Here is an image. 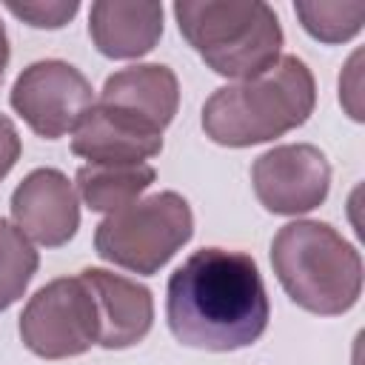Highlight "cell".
I'll use <instances>...</instances> for the list:
<instances>
[{
	"label": "cell",
	"instance_id": "cell-4",
	"mask_svg": "<svg viewBox=\"0 0 365 365\" xmlns=\"http://www.w3.org/2000/svg\"><path fill=\"white\" fill-rule=\"evenodd\" d=\"M174 20L202 63L231 80L268 71L282 54V26L262 0H177Z\"/></svg>",
	"mask_w": 365,
	"mask_h": 365
},
{
	"label": "cell",
	"instance_id": "cell-15",
	"mask_svg": "<svg viewBox=\"0 0 365 365\" xmlns=\"http://www.w3.org/2000/svg\"><path fill=\"white\" fill-rule=\"evenodd\" d=\"M294 14L299 17V26L325 46H339L354 40L362 31L365 23V3H322V0H297Z\"/></svg>",
	"mask_w": 365,
	"mask_h": 365
},
{
	"label": "cell",
	"instance_id": "cell-17",
	"mask_svg": "<svg viewBox=\"0 0 365 365\" xmlns=\"http://www.w3.org/2000/svg\"><path fill=\"white\" fill-rule=\"evenodd\" d=\"M6 9L17 20L34 29H63L66 23L74 20V14L80 11V3L77 0H26V3L9 0Z\"/></svg>",
	"mask_w": 365,
	"mask_h": 365
},
{
	"label": "cell",
	"instance_id": "cell-8",
	"mask_svg": "<svg viewBox=\"0 0 365 365\" xmlns=\"http://www.w3.org/2000/svg\"><path fill=\"white\" fill-rule=\"evenodd\" d=\"M251 185L265 211L282 217L308 214L331 191V163L311 143L274 145L254 160Z\"/></svg>",
	"mask_w": 365,
	"mask_h": 365
},
{
	"label": "cell",
	"instance_id": "cell-18",
	"mask_svg": "<svg viewBox=\"0 0 365 365\" xmlns=\"http://www.w3.org/2000/svg\"><path fill=\"white\" fill-rule=\"evenodd\" d=\"M20 151H23V143H20L14 123L6 114H0V180H6L9 171L17 165Z\"/></svg>",
	"mask_w": 365,
	"mask_h": 365
},
{
	"label": "cell",
	"instance_id": "cell-13",
	"mask_svg": "<svg viewBox=\"0 0 365 365\" xmlns=\"http://www.w3.org/2000/svg\"><path fill=\"white\" fill-rule=\"evenodd\" d=\"M71 151L88 163H143L163 151V134L94 103L74 128Z\"/></svg>",
	"mask_w": 365,
	"mask_h": 365
},
{
	"label": "cell",
	"instance_id": "cell-10",
	"mask_svg": "<svg viewBox=\"0 0 365 365\" xmlns=\"http://www.w3.org/2000/svg\"><path fill=\"white\" fill-rule=\"evenodd\" d=\"M97 103L163 134L180 108V83L163 63L128 66L106 77Z\"/></svg>",
	"mask_w": 365,
	"mask_h": 365
},
{
	"label": "cell",
	"instance_id": "cell-5",
	"mask_svg": "<svg viewBox=\"0 0 365 365\" xmlns=\"http://www.w3.org/2000/svg\"><path fill=\"white\" fill-rule=\"evenodd\" d=\"M194 237V214L182 194L160 191L108 214L94 231L100 259L131 274H157Z\"/></svg>",
	"mask_w": 365,
	"mask_h": 365
},
{
	"label": "cell",
	"instance_id": "cell-6",
	"mask_svg": "<svg viewBox=\"0 0 365 365\" xmlns=\"http://www.w3.org/2000/svg\"><path fill=\"white\" fill-rule=\"evenodd\" d=\"M23 345L43 359H68L86 354L100 339L97 302L86 279L57 277L37 288L20 314Z\"/></svg>",
	"mask_w": 365,
	"mask_h": 365
},
{
	"label": "cell",
	"instance_id": "cell-1",
	"mask_svg": "<svg viewBox=\"0 0 365 365\" xmlns=\"http://www.w3.org/2000/svg\"><path fill=\"white\" fill-rule=\"evenodd\" d=\"M165 319L185 348L222 354L254 345L271 319L254 257L217 245L194 251L168 277Z\"/></svg>",
	"mask_w": 365,
	"mask_h": 365
},
{
	"label": "cell",
	"instance_id": "cell-9",
	"mask_svg": "<svg viewBox=\"0 0 365 365\" xmlns=\"http://www.w3.org/2000/svg\"><path fill=\"white\" fill-rule=\"evenodd\" d=\"M9 211L14 228L46 248L66 245L80 228L77 191L60 168H34L11 191Z\"/></svg>",
	"mask_w": 365,
	"mask_h": 365
},
{
	"label": "cell",
	"instance_id": "cell-19",
	"mask_svg": "<svg viewBox=\"0 0 365 365\" xmlns=\"http://www.w3.org/2000/svg\"><path fill=\"white\" fill-rule=\"evenodd\" d=\"M9 57H11L9 34H6V26H3V20H0V83H3V74H6V66H9Z\"/></svg>",
	"mask_w": 365,
	"mask_h": 365
},
{
	"label": "cell",
	"instance_id": "cell-2",
	"mask_svg": "<svg viewBox=\"0 0 365 365\" xmlns=\"http://www.w3.org/2000/svg\"><path fill=\"white\" fill-rule=\"evenodd\" d=\"M314 106L311 68L297 54H282L268 71L220 86L202 106V131L217 145L248 148L305 125Z\"/></svg>",
	"mask_w": 365,
	"mask_h": 365
},
{
	"label": "cell",
	"instance_id": "cell-16",
	"mask_svg": "<svg viewBox=\"0 0 365 365\" xmlns=\"http://www.w3.org/2000/svg\"><path fill=\"white\" fill-rule=\"evenodd\" d=\"M40 268V254L34 245L0 217V311L11 308L29 288Z\"/></svg>",
	"mask_w": 365,
	"mask_h": 365
},
{
	"label": "cell",
	"instance_id": "cell-14",
	"mask_svg": "<svg viewBox=\"0 0 365 365\" xmlns=\"http://www.w3.org/2000/svg\"><path fill=\"white\" fill-rule=\"evenodd\" d=\"M157 171L148 163H88L77 168V191L97 214H114L151 188Z\"/></svg>",
	"mask_w": 365,
	"mask_h": 365
},
{
	"label": "cell",
	"instance_id": "cell-11",
	"mask_svg": "<svg viewBox=\"0 0 365 365\" xmlns=\"http://www.w3.org/2000/svg\"><path fill=\"white\" fill-rule=\"evenodd\" d=\"M80 277L91 288L100 317V339L106 351H123L143 342L154 325V299L137 279L111 274L106 268H83Z\"/></svg>",
	"mask_w": 365,
	"mask_h": 365
},
{
	"label": "cell",
	"instance_id": "cell-7",
	"mask_svg": "<svg viewBox=\"0 0 365 365\" xmlns=\"http://www.w3.org/2000/svg\"><path fill=\"white\" fill-rule=\"evenodd\" d=\"M9 103L37 137L60 140L74 131L94 106V88L71 63L37 60L17 74Z\"/></svg>",
	"mask_w": 365,
	"mask_h": 365
},
{
	"label": "cell",
	"instance_id": "cell-3",
	"mask_svg": "<svg viewBox=\"0 0 365 365\" xmlns=\"http://www.w3.org/2000/svg\"><path fill=\"white\" fill-rule=\"evenodd\" d=\"M271 265L291 302L308 314L339 317L359 302L362 257L331 222L282 225L271 240Z\"/></svg>",
	"mask_w": 365,
	"mask_h": 365
},
{
	"label": "cell",
	"instance_id": "cell-12",
	"mask_svg": "<svg viewBox=\"0 0 365 365\" xmlns=\"http://www.w3.org/2000/svg\"><path fill=\"white\" fill-rule=\"evenodd\" d=\"M88 37L108 60H137L163 37V3L97 0L88 9Z\"/></svg>",
	"mask_w": 365,
	"mask_h": 365
}]
</instances>
